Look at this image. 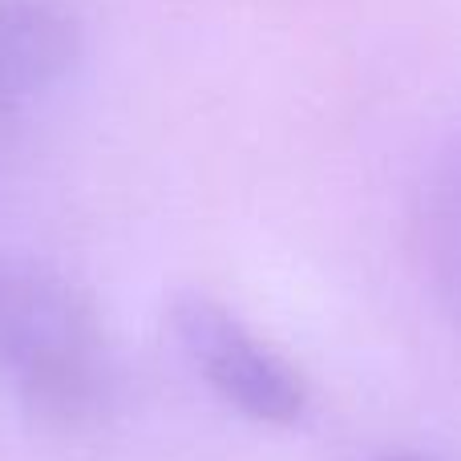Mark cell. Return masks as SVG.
Listing matches in <instances>:
<instances>
[{"mask_svg": "<svg viewBox=\"0 0 461 461\" xmlns=\"http://www.w3.org/2000/svg\"><path fill=\"white\" fill-rule=\"evenodd\" d=\"M421 251L433 292L461 324V142L438 162L421 207Z\"/></svg>", "mask_w": 461, "mask_h": 461, "instance_id": "cell-4", "label": "cell"}, {"mask_svg": "<svg viewBox=\"0 0 461 461\" xmlns=\"http://www.w3.org/2000/svg\"><path fill=\"white\" fill-rule=\"evenodd\" d=\"M0 381L53 429H81L113 397V357L94 300L37 263L0 259Z\"/></svg>", "mask_w": 461, "mask_h": 461, "instance_id": "cell-1", "label": "cell"}, {"mask_svg": "<svg viewBox=\"0 0 461 461\" xmlns=\"http://www.w3.org/2000/svg\"><path fill=\"white\" fill-rule=\"evenodd\" d=\"M81 53L65 0H0V134L53 94Z\"/></svg>", "mask_w": 461, "mask_h": 461, "instance_id": "cell-3", "label": "cell"}, {"mask_svg": "<svg viewBox=\"0 0 461 461\" xmlns=\"http://www.w3.org/2000/svg\"><path fill=\"white\" fill-rule=\"evenodd\" d=\"M178 348L219 401L255 425H295L308 413L312 389L292 357L267 344L239 312L211 295H178L170 308Z\"/></svg>", "mask_w": 461, "mask_h": 461, "instance_id": "cell-2", "label": "cell"}, {"mask_svg": "<svg viewBox=\"0 0 461 461\" xmlns=\"http://www.w3.org/2000/svg\"><path fill=\"white\" fill-rule=\"evenodd\" d=\"M373 461H433V457H425V454H381Z\"/></svg>", "mask_w": 461, "mask_h": 461, "instance_id": "cell-5", "label": "cell"}]
</instances>
